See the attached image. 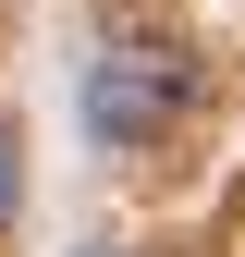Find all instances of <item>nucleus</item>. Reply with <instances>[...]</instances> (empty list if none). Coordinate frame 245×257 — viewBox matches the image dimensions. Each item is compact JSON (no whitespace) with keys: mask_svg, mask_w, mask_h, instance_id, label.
Wrapping results in <instances>:
<instances>
[{"mask_svg":"<svg viewBox=\"0 0 245 257\" xmlns=\"http://www.w3.org/2000/svg\"><path fill=\"white\" fill-rule=\"evenodd\" d=\"M172 110H184V49H172V37H110L98 74H86V122H98V147H160Z\"/></svg>","mask_w":245,"mask_h":257,"instance_id":"1","label":"nucleus"},{"mask_svg":"<svg viewBox=\"0 0 245 257\" xmlns=\"http://www.w3.org/2000/svg\"><path fill=\"white\" fill-rule=\"evenodd\" d=\"M0 220H13V135H0Z\"/></svg>","mask_w":245,"mask_h":257,"instance_id":"2","label":"nucleus"}]
</instances>
